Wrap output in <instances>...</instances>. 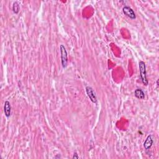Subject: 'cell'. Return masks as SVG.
Masks as SVG:
<instances>
[{
	"instance_id": "cell-7",
	"label": "cell",
	"mask_w": 159,
	"mask_h": 159,
	"mask_svg": "<svg viewBox=\"0 0 159 159\" xmlns=\"http://www.w3.org/2000/svg\"><path fill=\"white\" fill-rule=\"evenodd\" d=\"M134 95L139 100H144L145 98V93L144 91L140 88H137L134 91Z\"/></svg>"
},
{
	"instance_id": "cell-8",
	"label": "cell",
	"mask_w": 159,
	"mask_h": 159,
	"mask_svg": "<svg viewBox=\"0 0 159 159\" xmlns=\"http://www.w3.org/2000/svg\"><path fill=\"white\" fill-rule=\"evenodd\" d=\"M12 11L15 14H17L19 11V4L17 1H15L12 4Z\"/></svg>"
},
{
	"instance_id": "cell-6",
	"label": "cell",
	"mask_w": 159,
	"mask_h": 159,
	"mask_svg": "<svg viewBox=\"0 0 159 159\" xmlns=\"http://www.w3.org/2000/svg\"><path fill=\"white\" fill-rule=\"evenodd\" d=\"M153 143V136L152 135H149L147 136V139H145V142H144V147L145 149L147 151L149 150L152 147V145Z\"/></svg>"
},
{
	"instance_id": "cell-10",
	"label": "cell",
	"mask_w": 159,
	"mask_h": 159,
	"mask_svg": "<svg viewBox=\"0 0 159 159\" xmlns=\"http://www.w3.org/2000/svg\"><path fill=\"white\" fill-rule=\"evenodd\" d=\"M157 86H158V80H157Z\"/></svg>"
},
{
	"instance_id": "cell-1",
	"label": "cell",
	"mask_w": 159,
	"mask_h": 159,
	"mask_svg": "<svg viewBox=\"0 0 159 159\" xmlns=\"http://www.w3.org/2000/svg\"><path fill=\"white\" fill-rule=\"evenodd\" d=\"M139 67L140 70V75L141 81H142L143 85L145 86H147L149 81L147 77V72H146V66L145 64L143 61H139Z\"/></svg>"
},
{
	"instance_id": "cell-5",
	"label": "cell",
	"mask_w": 159,
	"mask_h": 159,
	"mask_svg": "<svg viewBox=\"0 0 159 159\" xmlns=\"http://www.w3.org/2000/svg\"><path fill=\"white\" fill-rule=\"evenodd\" d=\"M4 112L6 118H10L11 114V106L9 101H5L4 105Z\"/></svg>"
},
{
	"instance_id": "cell-3",
	"label": "cell",
	"mask_w": 159,
	"mask_h": 159,
	"mask_svg": "<svg viewBox=\"0 0 159 159\" xmlns=\"http://www.w3.org/2000/svg\"><path fill=\"white\" fill-rule=\"evenodd\" d=\"M86 92L88 96L89 97V98L91 101V102L96 104L97 103V96L96 93L94 90L93 89V88L90 86H87L86 87Z\"/></svg>"
},
{
	"instance_id": "cell-9",
	"label": "cell",
	"mask_w": 159,
	"mask_h": 159,
	"mask_svg": "<svg viewBox=\"0 0 159 159\" xmlns=\"http://www.w3.org/2000/svg\"><path fill=\"white\" fill-rule=\"evenodd\" d=\"M79 158V157H78V154H77V152H75L74 153V154H73V157H72V158L73 159H75V158Z\"/></svg>"
},
{
	"instance_id": "cell-4",
	"label": "cell",
	"mask_w": 159,
	"mask_h": 159,
	"mask_svg": "<svg viewBox=\"0 0 159 159\" xmlns=\"http://www.w3.org/2000/svg\"><path fill=\"white\" fill-rule=\"evenodd\" d=\"M122 12L124 14L127 16L128 17H129L131 19H135L136 18V15L134 10L129 6H126L122 8Z\"/></svg>"
},
{
	"instance_id": "cell-2",
	"label": "cell",
	"mask_w": 159,
	"mask_h": 159,
	"mask_svg": "<svg viewBox=\"0 0 159 159\" xmlns=\"http://www.w3.org/2000/svg\"><path fill=\"white\" fill-rule=\"evenodd\" d=\"M60 51L61 54V64L62 66L64 68H65L67 67L68 65V55L67 51L66 50V48L63 44H61L60 46Z\"/></svg>"
}]
</instances>
